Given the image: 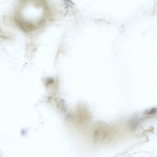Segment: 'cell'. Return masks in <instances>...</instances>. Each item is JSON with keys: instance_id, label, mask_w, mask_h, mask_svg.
Instances as JSON below:
<instances>
[{"instance_id": "cell-1", "label": "cell", "mask_w": 157, "mask_h": 157, "mask_svg": "<svg viewBox=\"0 0 157 157\" xmlns=\"http://www.w3.org/2000/svg\"><path fill=\"white\" fill-rule=\"evenodd\" d=\"M113 131L107 124L99 122L95 127L93 136L95 142H104L110 140L113 136Z\"/></svg>"}, {"instance_id": "cell-2", "label": "cell", "mask_w": 157, "mask_h": 157, "mask_svg": "<svg viewBox=\"0 0 157 157\" xmlns=\"http://www.w3.org/2000/svg\"><path fill=\"white\" fill-rule=\"evenodd\" d=\"M157 112V108H153L150 111L147 112L148 114H153L156 113Z\"/></svg>"}]
</instances>
